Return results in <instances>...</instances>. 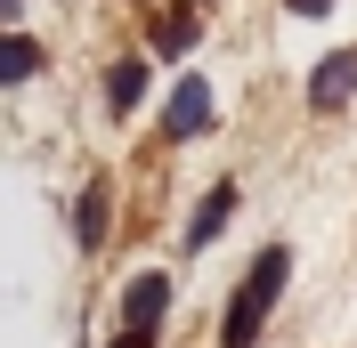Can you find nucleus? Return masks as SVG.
I'll return each instance as SVG.
<instances>
[{"instance_id": "nucleus-10", "label": "nucleus", "mask_w": 357, "mask_h": 348, "mask_svg": "<svg viewBox=\"0 0 357 348\" xmlns=\"http://www.w3.org/2000/svg\"><path fill=\"white\" fill-rule=\"evenodd\" d=\"M292 8H301V17H317V8H333V0H292Z\"/></svg>"}, {"instance_id": "nucleus-11", "label": "nucleus", "mask_w": 357, "mask_h": 348, "mask_svg": "<svg viewBox=\"0 0 357 348\" xmlns=\"http://www.w3.org/2000/svg\"><path fill=\"white\" fill-rule=\"evenodd\" d=\"M114 348H146V340H138V332H122V340H114Z\"/></svg>"}, {"instance_id": "nucleus-4", "label": "nucleus", "mask_w": 357, "mask_h": 348, "mask_svg": "<svg viewBox=\"0 0 357 348\" xmlns=\"http://www.w3.org/2000/svg\"><path fill=\"white\" fill-rule=\"evenodd\" d=\"M162 300H171V283H162V276H138L130 292H122V316H130V332H138V340H155V324H162Z\"/></svg>"}, {"instance_id": "nucleus-8", "label": "nucleus", "mask_w": 357, "mask_h": 348, "mask_svg": "<svg viewBox=\"0 0 357 348\" xmlns=\"http://www.w3.org/2000/svg\"><path fill=\"white\" fill-rule=\"evenodd\" d=\"M73 235H82V243L106 235V187H89V195H82V211H73Z\"/></svg>"}, {"instance_id": "nucleus-6", "label": "nucleus", "mask_w": 357, "mask_h": 348, "mask_svg": "<svg viewBox=\"0 0 357 348\" xmlns=\"http://www.w3.org/2000/svg\"><path fill=\"white\" fill-rule=\"evenodd\" d=\"M138 89H146V57H122V65L106 73V106H114V113L138 106Z\"/></svg>"}, {"instance_id": "nucleus-2", "label": "nucleus", "mask_w": 357, "mask_h": 348, "mask_svg": "<svg viewBox=\"0 0 357 348\" xmlns=\"http://www.w3.org/2000/svg\"><path fill=\"white\" fill-rule=\"evenodd\" d=\"M349 97H357V49H333V57L309 73V106L333 113V106H349Z\"/></svg>"}, {"instance_id": "nucleus-3", "label": "nucleus", "mask_w": 357, "mask_h": 348, "mask_svg": "<svg viewBox=\"0 0 357 348\" xmlns=\"http://www.w3.org/2000/svg\"><path fill=\"white\" fill-rule=\"evenodd\" d=\"M162 130H171V138L211 130V89H203V73H187V81L171 89V113H162Z\"/></svg>"}, {"instance_id": "nucleus-5", "label": "nucleus", "mask_w": 357, "mask_h": 348, "mask_svg": "<svg viewBox=\"0 0 357 348\" xmlns=\"http://www.w3.org/2000/svg\"><path fill=\"white\" fill-rule=\"evenodd\" d=\"M227 211H236V187H211V195H203V211H195V227H187V243L203 251V243L227 227Z\"/></svg>"}, {"instance_id": "nucleus-9", "label": "nucleus", "mask_w": 357, "mask_h": 348, "mask_svg": "<svg viewBox=\"0 0 357 348\" xmlns=\"http://www.w3.org/2000/svg\"><path fill=\"white\" fill-rule=\"evenodd\" d=\"M33 65H41V49L17 33V41H8V81H33Z\"/></svg>"}, {"instance_id": "nucleus-7", "label": "nucleus", "mask_w": 357, "mask_h": 348, "mask_svg": "<svg viewBox=\"0 0 357 348\" xmlns=\"http://www.w3.org/2000/svg\"><path fill=\"white\" fill-rule=\"evenodd\" d=\"M155 49L162 57H187V49H195V8H171V17L155 24Z\"/></svg>"}, {"instance_id": "nucleus-1", "label": "nucleus", "mask_w": 357, "mask_h": 348, "mask_svg": "<svg viewBox=\"0 0 357 348\" xmlns=\"http://www.w3.org/2000/svg\"><path fill=\"white\" fill-rule=\"evenodd\" d=\"M284 276H292V251H284V243H268L260 267H252V276L236 283V300H227L220 348H252V340H260V324H268V308H276V292H284Z\"/></svg>"}]
</instances>
